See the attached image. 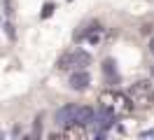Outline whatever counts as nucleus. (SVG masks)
Masks as SVG:
<instances>
[{"instance_id": "nucleus-9", "label": "nucleus", "mask_w": 154, "mask_h": 140, "mask_svg": "<svg viewBox=\"0 0 154 140\" xmlns=\"http://www.w3.org/2000/svg\"><path fill=\"white\" fill-rule=\"evenodd\" d=\"M115 121H117V114L103 107V110H98V112H96V119H94V124H96L98 129H100V133H103V131L112 129V126H115Z\"/></svg>"}, {"instance_id": "nucleus-13", "label": "nucleus", "mask_w": 154, "mask_h": 140, "mask_svg": "<svg viewBox=\"0 0 154 140\" xmlns=\"http://www.w3.org/2000/svg\"><path fill=\"white\" fill-rule=\"evenodd\" d=\"M149 51H152V56H154V37L149 40Z\"/></svg>"}, {"instance_id": "nucleus-7", "label": "nucleus", "mask_w": 154, "mask_h": 140, "mask_svg": "<svg viewBox=\"0 0 154 140\" xmlns=\"http://www.w3.org/2000/svg\"><path fill=\"white\" fill-rule=\"evenodd\" d=\"M68 84H70V89H72V91H87L89 84H91V75H89L84 68H82V70H72Z\"/></svg>"}, {"instance_id": "nucleus-2", "label": "nucleus", "mask_w": 154, "mask_h": 140, "mask_svg": "<svg viewBox=\"0 0 154 140\" xmlns=\"http://www.w3.org/2000/svg\"><path fill=\"white\" fill-rule=\"evenodd\" d=\"M96 119V110L89 105H63L56 110V121L58 124H94Z\"/></svg>"}, {"instance_id": "nucleus-4", "label": "nucleus", "mask_w": 154, "mask_h": 140, "mask_svg": "<svg viewBox=\"0 0 154 140\" xmlns=\"http://www.w3.org/2000/svg\"><path fill=\"white\" fill-rule=\"evenodd\" d=\"M91 63V56L82 49H72V51H66V54L58 58V70H82Z\"/></svg>"}, {"instance_id": "nucleus-12", "label": "nucleus", "mask_w": 154, "mask_h": 140, "mask_svg": "<svg viewBox=\"0 0 154 140\" xmlns=\"http://www.w3.org/2000/svg\"><path fill=\"white\" fill-rule=\"evenodd\" d=\"M140 138H154V129H152V131H145V133H140Z\"/></svg>"}, {"instance_id": "nucleus-8", "label": "nucleus", "mask_w": 154, "mask_h": 140, "mask_svg": "<svg viewBox=\"0 0 154 140\" xmlns=\"http://www.w3.org/2000/svg\"><path fill=\"white\" fill-rule=\"evenodd\" d=\"M61 138H68V140H84L89 135V131L84 124H63V131L58 133Z\"/></svg>"}, {"instance_id": "nucleus-1", "label": "nucleus", "mask_w": 154, "mask_h": 140, "mask_svg": "<svg viewBox=\"0 0 154 140\" xmlns=\"http://www.w3.org/2000/svg\"><path fill=\"white\" fill-rule=\"evenodd\" d=\"M98 103H100V107L115 112V114H131L133 112V103L128 98V93L119 91V89H112V86L103 89L98 93Z\"/></svg>"}, {"instance_id": "nucleus-5", "label": "nucleus", "mask_w": 154, "mask_h": 140, "mask_svg": "<svg viewBox=\"0 0 154 140\" xmlns=\"http://www.w3.org/2000/svg\"><path fill=\"white\" fill-rule=\"evenodd\" d=\"M0 21H2V28L10 37V42H17V5H14V0H2Z\"/></svg>"}, {"instance_id": "nucleus-6", "label": "nucleus", "mask_w": 154, "mask_h": 140, "mask_svg": "<svg viewBox=\"0 0 154 140\" xmlns=\"http://www.w3.org/2000/svg\"><path fill=\"white\" fill-rule=\"evenodd\" d=\"M100 37H103V26L98 21H91L82 33H75V40H87L89 45H98Z\"/></svg>"}, {"instance_id": "nucleus-3", "label": "nucleus", "mask_w": 154, "mask_h": 140, "mask_svg": "<svg viewBox=\"0 0 154 140\" xmlns=\"http://www.w3.org/2000/svg\"><path fill=\"white\" fill-rule=\"evenodd\" d=\"M128 98L133 103V107H140V110H149L154 107V86L152 82L147 79H140L128 86Z\"/></svg>"}, {"instance_id": "nucleus-10", "label": "nucleus", "mask_w": 154, "mask_h": 140, "mask_svg": "<svg viewBox=\"0 0 154 140\" xmlns=\"http://www.w3.org/2000/svg\"><path fill=\"white\" fill-rule=\"evenodd\" d=\"M103 75H105V82L107 84H117V82H119L117 63L112 61V58H105V61H103Z\"/></svg>"}, {"instance_id": "nucleus-11", "label": "nucleus", "mask_w": 154, "mask_h": 140, "mask_svg": "<svg viewBox=\"0 0 154 140\" xmlns=\"http://www.w3.org/2000/svg\"><path fill=\"white\" fill-rule=\"evenodd\" d=\"M51 12H54V5H51V2H47V5H45V12H42V19H47Z\"/></svg>"}]
</instances>
